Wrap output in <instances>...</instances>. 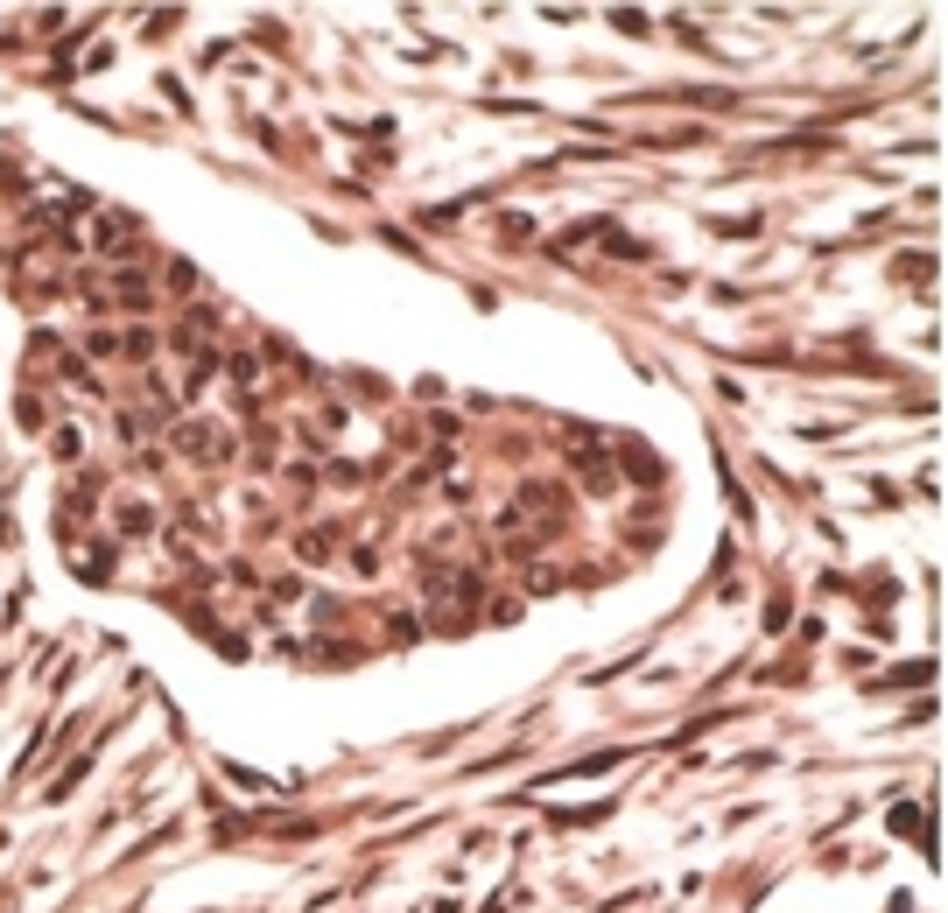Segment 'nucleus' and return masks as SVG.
Listing matches in <instances>:
<instances>
[{
    "instance_id": "f257e3e1",
    "label": "nucleus",
    "mask_w": 948,
    "mask_h": 913,
    "mask_svg": "<svg viewBox=\"0 0 948 913\" xmlns=\"http://www.w3.org/2000/svg\"><path fill=\"white\" fill-rule=\"evenodd\" d=\"M569 464H576V478H583V485H597V492H611V457H604V450H576Z\"/></svg>"
}]
</instances>
